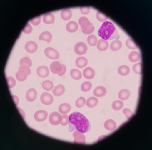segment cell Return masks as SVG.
Wrapping results in <instances>:
<instances>
[{
	"mask_svg": "<svg viewBox=\"0 0 152 150\" xmlns=\"http://www.w3.org/2000/svg\"><path fill=\"white\" fill-rule=\"evenodd\" d=\"M88 43L90 45L92 46H95L96 45L97 42V39L94 35H90L87 38Z\"/></svg>",
	"mask_w": 152,
	"mask_h": 150,
	"instance_id": "35",
	"label": "cell"
},
{
	"mask_svg": "<svg viewBox=\"0 0 152 150\" xmlns=\"http://www.w3.org/2000/svg\"><path fill=\"white\" fill-rule=\"evenodd\" d=\"M78 28V24L76 22L73 21L69 22L66 26V31L71 33L76 32Z\"/></svg>",
	"mask_w": 152,
	"mask_h": 150,
	"instance_id": "16",
	"label": "cell"
},
{
	"mask_svg": "<svg viewBox=\"0 0 152 150\" xmlns=\"http://www.w3.org/2000/svg\"><path fill=\"white\" fill-rule=\"evenodd\" d=\"M32 31H33V28L32 26L30 24L27 23L26 26H24V29H23L22 31L25 34H29L31 33Z\"/></svg>",
	"mask_w": 152,
	"mask_h": 150,
	"instance_id": "44",
	"label": "cell"
},
{
	"mask_svg": "<svg viewBox=\"0 0 152 150\" xmlns=\"http://www.w3.org/2000/svg\"><path fill=\"white\" fill-rule=\"evenodd\" d=\"M92 84L89 81L84 82L82 84L81 89L83 91L86 92L88 91L91 89Z\"/></svg>",
	"mask_w": 152,
	"mask_h": 150,
	"instance_id": "38",
	"label": "cell"
},
{
	"mask_svg": "<svg viewBox=\"0 0 152 150\" xmlns=\"http://www.w3.org/2000/svg\"><path fill=\"white\" fill-rule=\"evenodd\" d=\"M24 48L28 53H33L36 51L38 49L37 44L33 41H29L25 44Z\"/></svg>",
	"mask_w": 152,
	"mask_h": 150,
	"instance_id": "9",
	"label": "cell"
},
{
	"mask_svg": "<svg viewBox=\"0 0 152 150\" xmlns=\"http://www.w3.org/2000/svg\"><path fill=\"white\" fill-rule=\"evenodd\" d=\"M86 103V100L85 98L81 97L76 100L75 102V105L78 108H81L83 107L85 105Z\"/></svg>",
	"mask_w": 152,
	"mask_h": 150,
	"instance_id": "40",
	"label": "cell"
},
{
	"mask_svg": "<svg viewBox=\"0 0 152 150\" xmlns=\"http://www.w3.org/2000/svg\"><path fill=\"white\" fill-rule=\"evenodd\" d=\"M71 107L69 104L63 103L61 104L59 107V111L60 113L63 114H66L71 111Z\"/></svg>",
	"mask_w": 152,
	"mask_h": 150,
	"instance_id": "24",
	"label": "cell"
},
{
	"mask_svg": "<svg viewBox=\"0 0 152 150\" xmlns=\"http://www.w3.org/2000/svg\"><path fill=\"white\" fill-rule=\"evenodd\" d=\"M65 91V86L62 84H59L56 86L53 90V94L56 96H60L63 95Z\"/></svg>",
	"mask_w": 152,
	"mask_h": 150,
	"instance_id": "20",
	"label": "cell"
},
{
	"mask_svg": "<svg viewBox=\"0 0 152 150\" xmlns=\"http://www.w3.org/2000/svg\"><path fill=\"white\" fill-rule=\"evenodd\" d=\"M130 95V91L129 90L126 89L121 90L118 93V98L123 101L128 99Z\"/></svg>",
	"mask_w": 152,
	"mask_h": 150,
	"instance_id": "25",
	"label": "cell"
},
{
	"mask_svg": "<svg viewBox=\"0 0 152 150\" xmlns=\"http://www.w3.org/2000/svg\"><path fill=\"white\" fill-rule=\"evenodd\" d=\"M107 90L103 86H98L96 87L93 91L94 95L98 97H103L106 95Z\"/></svg>",
	"mask_w": 152,
	"mask_h": 150,
	"instance_id": "11",
	"label": "cell"
},
{
	"mask_svg": "<svg viewBox=\"0 0 152 150\" xmlns=\"http://www.w3.org/2000/svg\"><path fill=\"white\" fill-rule=\"evenodd\" d=\"M19 70H23L27 73L28 75H29L31 74V70L29 69V67L27 65L25 64H22L19 68Z\"/></svg>",
	"mask_w": 152,
	"mask_h": 150,
	"instance_id": "45",
	"label": "cell"
},
{
	"mask_svg": "<svg viewBox=\"0 0 152 150\" xmlns=\"http://www.w3.org/2000/svg\"><path fill=\"white\" fill-rule=\"evenodd\" d=\"M36 73L40 77L45 78L48 76L49 71L47 67L45 66H39L36 70Z\"/></svg>",
	"mask_w": 152,
	"mask_h": 150,
	"instance_id": "12",
	"label": "cell"
},
{
	"mask_svg": "<svg viewBox=\"0 0 152 150\" xmlns=\"http://www.w3.org/2000/svg\"><path fill=\"white\" fill-rule=\"evenodd\" d=\"M104 127L106 130L108 131H113L116 128V124L113 120H108L104 123Z\"/></svg>",
	"mask_w": 152,
	"mask_h": 150,
	"instance_id": "22",
	"label": "cell"
},
{
	"mask_svg": "<svg viewBox=\"0 0 152 150\" xmlns=\"http://www.w3.org/2000/svg\"><path fill=\"white\" fill-rule=\"evenodd\" d=\"M50 69L52 73L59 74L63 71V66L59 62L55 61L51 64Z\"/></svg>",
	"mask_w": 152,
	"mask_h": 150,
	"instance_id": "10",
	"label": "cell"
},
{
	"mask_svg": "<svg viewBox=\"0 0 152 150\" xmlns=\"http://www.w3.org/2000/svg\"><path fill=\"white\" fill-rule=\"evenodd\" d=\"M42 87L44 90L50 91L53 87V83L51 81L46 80L42 83Z\"/></svg>",
	"mask_w": 152,
	"mask_h": 150,
	"instance_id": "33",
	"label": "cell"
},
{
	"mask_svg": "<svg viewBox=\"0 0 152 150\" xmlns=\"http://www.w3.org/2000/svg\"><path fill=\"white\" fill-rule=\"evenodd\" d=\"M87 45L83 42H78L75 44L74 51L78 55H82L85 54L87 52Z\"/></svg>",
	"mask_w": 152,
	"mask_h": 150,
	"instance_id": "5",
	"label": "cell"
},
{
	"mask_svg": "<svg viewBox=\"0 0 152 150\" xmlns=\"http://www.w3.org/2000/svg\"><path fill=\"white\" fill-rule=\"evenodd\" d=\"M28 74L27 73L23 70H19L16 73V77L17 79L20 81H23L27 78Z\"/></svg>",
	"mask_w": 152,
	"mask_h": 150,
	"instance_id": "27",
	"label": "cell"
},
{
	"mask_svg": "<svg viewBox=\"0 0 152 150\" xmlns=\"http://www.w3.org/2000/svg\"><path fill=\"white\" fill-rule=\"evenodd\" d=\"M80 11L82 14L86 15L89 13L90 7L89 6H81L80 7Z\"/></svg>",
	"mask_w": 152,
	"mask_h": 150,
	"instance_id": "47",
	"label": "cell"
},
{
	"mask_svg": "<svg viewBox=\"0 0 152 150\" xmlns=\"http://www.w3.org/2000/svg\"><path fill=\"white\" fill-rule=\"evenodd\" d=\"M72 14L73 13L71 10L66 9L62 10L61 13V16L63 20L67 21L71 18Z\"/></svg>",
	"mask_w": 152,
	"mask_h": 150,
	"instance_id": "23",
	"label": "cell"
},
{
	"mask_svg": "<svg viewBox=\"0 0 152 150\" xmlns=\"http://www.w3.org/2000/svg\"><path fill=\"white\" fill-rule=\"evenodd\" d=\"M69 131H77L84 133L89 132L91 128L90 123L86 117L79 112H75L69 116Z\"/></svg>",
	"mask_w": 152,
	"mask_h": 150,
	"instance_id": "1",
	"label": "cell"
},
{
	"mask_svg": "<svg viewBox=\"0 0 152 150\" xmlns=\"http://www.w3.org/2000/svg\"><path fill=\"white\" fill-rule=\"evenodd\" d=\"M70 75L72 78L75 80H79L82 77L81 73L77 69H73L71 70Z\"/></svg>",
	"mask_w": 152,
	"mask_h": 150,
	"instance_id": "30",
	"label": "cell"
},
{
	"mask_svg": "<svg viewBox=\"0 0 152 150\" xmlns=\"http://www.w3.org/2000/svg\"><path fill=\"white\" fill-rule=\"evenodd\" d=\"M140 59V54L138 52L134 51L131 52L128 55V59L131 62L136 63Z\"/></svg>",
	"mask_w": 152,
	"mask_h": 150,
	"instance_id": "26",
	"label": "cell"
},
{
	"mask_svg": "<svg viewBox=\"0 0 152 150\" xmlns=\"http://www.w3.org/2000/svg\"><path fill=\"white\" fill-rule=\"evenodd\" d=\"M130 71L129 68L126 65H122L118 69V74L122 76H126L129 74Z\"/></svg>",
	"mask_w": 152,
	"mask_h": 150,
	"instance_id": "29",
	"label": "cell"
},
{
	"mask_svg": "<svg viewBox=\"0 0 152 150\" xmlns=\"http://www.w3.org/2000/svg\"><path fill=\"white\" fill-rule=\"evenodd\" d=\"M73 136L74 138V143L79 144H86V140L85 136L83 133L75 131L73 132Z\"/></svg>",
	"mask_w": 152,
	"mask_h": 150,
	"instance_id": "6",
	"label": "cell"
},
{
	"mask_svg": "<svg viewBox=\"0 0 152 150\" xmlns=\"http://www.w3.org/2000/svg\"><path fill=\"white\" fill-rule=\"evenodd\" d=\"M83 75L87 79H91L95 77V72L93 69L92 68L86 67L83 71Z\"/></svg>",
	"mask_w": 152,
	"mask_h": 150,
	"instance_id": "14",
	"label": "cell"
},
{
	"mask_svg": "<svg viewBox=\"0 0 152 150\" xmlns=\"http://www.w3.org/2000/svg\"><path fill=\"white\" fill-rule=\"evenodd\" d=\"M122 46V43L119 40H115L111 43V49L113 51H117L120 49Z\"/></svg>",
	"mask_w": 152,
	"mask_h": 150,
	"instance_id": "28",
	"label": "cell"
},
{
	"mask_svg": "<svg viewBox=\"0 0 152 150\" xmlns=\"http://www.w3.org/2000/svg\"><path fill=\"white\" fill-rule=\"evenodd\" d=\"M55 16L51 13H47L43 16V21L46 24H50L54 23Z\"/></svg>",
	"mask_w": 152,
	"mask_h": 150,
	"instance_id": "18",
	"label": "cell"
},
{
	"mask_svg": "<svg viewBox=\"0 0 152 150\" xmlns=\"http://www.w3.org/2000/svg\"><path fill=\"white\" fill-rule=\"evenodd\" d=\"M52 39L51 34L47 31H45L41 33L39 38V39L40 41H46L48 43L51 41Z\"/></svg>",
	"mask_w": 152,
	"mask_h": 150,
	"instance_id": "21",
	"label": "cell"
},
{
	"mask_svg": "<svg viewBox=\"0 0 152 150\" xmlns=\"http://www.w3.org/2000/svg\"><path fill=\"white\" fill-rule=\"evenodd\" d=\"M19 64L20 65L23 64H27L29 67H31L32 65L31 60L30 59L27 57L22 58L20 61Z\"/></svg>",
	"mask_w": 152,
	"mask_h": 150,
	"instance_id": "39",
	"label": "cell"
},
{
	"mask_svg": "<svg viewBox=\"0 0 152 150\" xmlns=\"http://www.w3.org/2000/svg\"><path fill=\"white\" fill-rule=\"evenodd\" d=\"M40 100L43 104L46 105H51L53 103V98L50 93L45 92L42 93Z\"/></svg>",
	"mask_w": 152,
	"mask_h": 150,
	"instance_id": "7",
	"label": "cell"
},
{
	"mask_svg": "<svg viewBox=\"0 0 152 150\" xmlns=\"http://www.w3.org/2000/svg\"><path fill=\"white\" fill-rule=\"evenodd\" d=\"M48 113L44 110H40L37 111L34 114V118L38 122L44 121L47 118Z\"/></svg>",
	"mask_w": 152,
	"mask_h": 150,
	"instance_id": "8",
	"label": "cell"
},
{
	"mask_svg": "<svg viewBox=\"0 0 152 150\" xmlns=\"http://www.w3.org/2000/svg\"><path fill=\"white\" fill-rule=\"evenodd\" d=\"M37 94V92L35 89L33 88L29 89L26 92V99L28 102L34 101L36 99Z\"/></svg>",
	"mask_w": 152,
	"mask_h": 150,
	"instance_id": "13",
	"label": "cell"
},
{
	"mask_svg": "<svg viewBox=\"0 0 152 150\" xmlns=\"http://www.w3.org/2000/svg\"><path fill=\"white\" fill-rule=\"evenodd\" d=\"M12 97H13V99L14 100V103L16 104V106H17L18 104H19V98L15 95H13Z\"/></svg>",
	"mask_w": 152,
	"mask_h": 150,
	"instance_id": "49",
	"label": "cell"
},
{
	"mask_svg": "<svg viewBox=\"0 0 152 150\" xmlns=\"http://www.w3.org/2000/svg\"><path fill=\"white\" fill-rule=\"evenodd\" d=\"M78 23L82 29H84L93 25V24L90 22L88 19L85 16H82L80 18Z\"/></svg>",
	"mask_w": 152,
	"mask_h": 150,
	"instance_id": "15",
	"label": "cell"
},
{
	"mask_svg": "<svg viewBox=\"0 0 152 150\" xmlns=\"http://www.w3.org/2000/svg\"><path fill=\"white\" fill-rule=\"evenodd\" d=\"M88 60L86 58L81 56L77 58L75 61V64L78 68H83L87 65Z\"/></svg>",
	"mask_w": 152,
	"mask_h": 150,
	"instance_id": "17",
	"label": "cell"
},
{
	"mask_svg": "<svg viewBox=\"0 0 152 150\" xmlns=\"http://www.w3.org/2000/svg\"><path fill=\"white\" fill-rule=\"evenodd\" d=\"M133 71L136 74L141 75L142 74V64L138 63L134 64L133 67Z\"/></svg>",
	"mask_w": 152,
	"mask_h": 150,
	"instance_id": "37",
	"label": "cell"
},
{
	"mask_svg": "<svg viewBox=\"0 0 152 150\" xmlns=\"http://www.w3.org/2000/svg\"><path fill=\"white\" fill-rule=\"evenodd\" d=\"M98 101L95 97H91L88 99L86 101V105L88 108H93L97 105Z\"/></svg>",
	"mask_w": 152,
	"mask_h": 150,
	"instance_id": "31",
	"label": "cell"
},
{
	"mask_svg": "<svg viewBox=\"0 0 152 150\" xmlns=\"http://www.w3.org/2000/svg\"><path fill=\"white\" fill-rule=\"evenodd\" d=\"M63 120V117L59 113L54 112L51 113L49 116V121L52 125H57L61 124Z\"/></svg>",
	"mask_w": 152,
	"mask_h": 150,
	"instance_id": "3",
	"label": "cell"
},
{
	"mask_svg": "<svg viewBox=\"0 0 152 150\" xmlns=\"http://www.w3.org/2000/svg\"><path fill=\"white\" fill-rule=\"evenodd\" d=\"M45 56L53 60H56L60 57V54L57 50L52 47H47L44 50Z\"/></svg>",
	"mask_w": 152,
	"mask_h": 150,
	"instance_id": "4",
	"label": "cell"
},
{
	"mask_svg": "<svg viewBox=\"0 0 152 150\" xmlns=\"http://www.w3.org/2000/svg\"><path fill=\"white\" fill-rule=\"evenodd\" d=\"M41 19L40 16H38L37 17L34 18L30 20L29 22H30L33 25H38L40 23Z\"/></svg>",
	"mask_w": 152,
	"mask_h": 150,
	"instance_id": "46",
	"label": "cell"
},
{
	"mask_svg": "<svg viewBox=\"0 0 152 150\" xmlns=\"http://www.w3.org/2000/svg\"><path fill=\"white\" fill-rule=\"evenodd\" d=\"M108 46H109V43L105 40L101 39L98 42L97 48L99 51H106L108 48Z\"/></svg>",
	"mask_w": 152,
	"mask_h": 150,
	"instance_id": "19",
	"label": "cell"
},
{
	"mask_svg": "<svg viewBox=\"0 0 152 150\" xmlns=\"http://www.w3.org/2000/svg\"><path fill=\"white\" fill-rule=\"evenodd\" d=\"M98 35L102 39L110 41L119 39V34L113 23L109 21L104 22L98 31Z\"/></svg>",
	"mask_w": 152,
	"mask_h": 150,
	"instance_id": "2",
	"label": "cell"
},
{
	"mask_svg": "<svg viewBox=\"0 0 152 150\" xmlns=\"http://www.w3.org/2000/svg\"><path fill=\"white\" fill-rule=\"evenodd\" d=\"M123 113L125 114L127 119L129 120L134 116V113L129 109L125 108L123 110Z\"/></svg>",
	"mask_w": 152,
	"mask_h": 150,
	"instance_id": "41",
	"label": "cell"
},
{
	"mask_svg": "<svg viewBox=\"0 0 152 150\" xmlns=\"http://www.w3.org/2000/svg\"><path fill=\"white\" fill-rule=\"evenodd\" d=\"M125 44L126 46L131 49L135 50L138 48V45L132 39H128L126 40Z\"/></svg>",
	"mask_w": 152,
	"mask_h": 150,
	"instance_id": "32",
	"label": "cell"
},
{
	"mask_svg": "<svg viewBox=\"0 0 152 150\" xmlns=\"http://www.w3.org/2000/svg\"><path fill=\"white\" fill-rule=\"evenodd\" d=\"M62 116L63 117V120L61 123V125L63 126H66L69 124V116L66 114H63Z\"/></svg>",
	"mask_w": 152,
	"mask_h": 150,
	"instance_id": "48",
	"label": "cell"
},
{
	"mask_svg": "<svg viewBox=\"0 0 152 150\" xmlns=\"http://www.w3.org/2000/svg\"><path fill=\"white\" fill-rule=\"evenodd\" d=\"M123 103L121 101H115L112 104V108L115 111H119L123 108Z\"/></svg>",
	"mask_w": 152,
	"mask_h": 150,
	"instance_id": "34",
	"label": "cell"
},
{
	"mask_svg": "<svg viewBox=\"0 0 152 150\" xmlns=\"http://www.w3.org/2000/svg\"><path fill=\"white\" fill-rule=\"evenodd\" d=\"M62 65L63 66V71L60 74H58L59 76H62V75H64L66 72V66L64 64H62Z\"/></svg>",
	"mask_w": 152,
	"mask_h": 150,
	"instance_id": "50",
	"label": "cell"
},
{
	"mask_svg": "<svg viewBox=\"0 0 152 150\" xmlns=\"http://www.w3.org/2000/svg\"><path fill=\"white\" fill-rule=\"evenodd\" d=\"M96 16L97 19L101 22H106L108 19L107 16L99 11H98L96 13Z\"/></svg>",
	"mask_w": 152,
	"mask_h": 150,
	"instance_id": "36",
	"label": "cell"
},
{
	"mask_svg": "<svg viewBox=\"0 0 152 150\" xmlns=\"http://www.w3.org/2000/svg\"><path fill=\"white\" fill-rule=\"evenodd\" d=\"M95 27L93 26H91L86 28L82 30V33L85 34H91L95 31Z\"/></svg>",
	"mask_w": 152,
	"mask_h": 150,
	"instance_id": "43",
	"label": "cell"
},
{
	"mask_svg": "<svg viewBox=\"0 0 152 150\" xmlns=\"http://www.w3.org/2000/svg\"><path fill=\"white\" fill-rule=\"evenodd\" d=\"M8 85L9 88H11L16 85V81L14 78L9 76L6 78Z\"/></svg>",
	"mask_w": 152,
	"mask_h": 150,
	"instance_id": "42",
	"label": "cell"
}]
</instances>
